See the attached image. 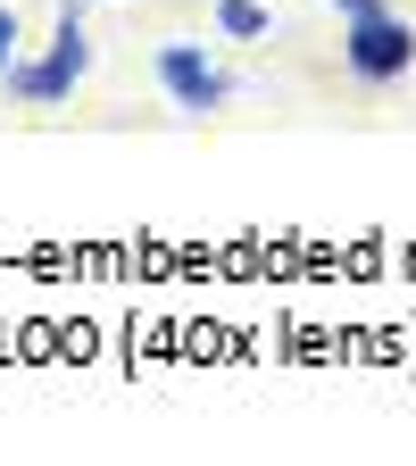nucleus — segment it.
Returning a JSON list of instances; mask_svg holds the SVG:
<instances>
[{
  "mask_svg": "<svg viewBox=\"0 0 416 466\" xmlns=\"http://www.w3.org/2000/svg\"><path fill=\"white\" fill-rule=\"evenodd\" d=\"M84 58H92V34H84L76 9H67V17H58V34H50V58H34V67H9V84H17L25 100H67L76 76H84Z\"/></svg>",
  "mask_w": 416,
  "mask_h": 466,
  "instance_id": "f257e3e1",
  "label": "nucleus"
},
{
  "mask_svg": "<svg viewBox=\"0 0 416 466\" xmlns=\"http://www.w3.org/2000/svg\"><path fill=\"white\" fill-rule=\"evenodd\" d=\"M350 67H359L367 84H391V76H408V58H416V34L400 25V17H383V9H367V17H350Z\"/></svg>",
  "mask_w": 416,
  "mask_h": 466,
  "instance_id": "f03ea898",
  "label": "nucleus"
},
{
  "mask_svg": "<svg viewBox=\"0 0 416 466\" xmlns=\"http://www.w3.org/2000/svg\"><path fill=\"white\" fill-rule=\"evenodd\" d=\"M158 84L184 100V108H217V100H225V76L208 67L192 42H167V50H158Z\"/></svg>",
  "mask_w": 416,
  "mask_h": 466,
  "instance_id": "7ed1b4c3",
  "label": "nucleus"
},
{
  "mask_svg": "<svg viewBox=\"0 0 416 466\" xmlns=\"http://www.w3.org/2000/svg\"><path fill=\"white\" fill-rule=\"evenodd\" d=\"M217 25H225L233 42H250V34H267V9H259V0H225V9H217Z\"/></svg>",
  "mask_w": 416,
  "mask_h": 466,
  "instance_id": "20e7f679",
  "label": "nucleus"
},
{
  "mask_svg": "<svg viewBox=\"0 0 416 466\" xmlns=\"http://www.w3.org/2000/svg\"><path fill=\"white\" fill-rule=\"evenodd\" d=\"M9 67H17V17L0 9V76H9Z\"/></svg>",
  "mask_w": 416,
  "mask_h": 466,
  "instance_id": "39448f33",
  "label": "nucleus"
},
{
  "mask_svg": "<svg viewBox=\"0 0 416 466\" xmlns=\"http://www.w3.org/2000/svg\"><path fill=\"white\" fill-rule=\"evenodd\" d=\"M333 9H341V17H367V9H375V0H333Z\"/></svg>",
  "mask_w": 416,
  "mask_h": 466,
  "instance_id": "423d86ee",
  "label": "nucleus"
}]
</instances>
